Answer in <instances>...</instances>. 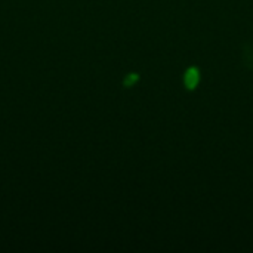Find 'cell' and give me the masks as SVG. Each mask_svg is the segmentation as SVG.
Masks as SVG:
<instances>
[{"label":"cell","mask_w":253,"mask_h":253,"mask_svg":"<svg viewBox=\"0 0 253 253\" xmlns=\"http://www.w3.org/2000/svg\"><path fill=\"white\" fill-rule=\"evenodd\" d=\"M200 82V73L196 67H191L187 70L185 77H184V83L187 86V89H196L197 84Z\"/></svg>","instance_id":"obj_1"},{"label":"cell","mask_w":253,"mask_h":253,"mask_svg":"<svg viewBox=\"0 0 253 253\" xmlns=\"http://www.w3.org/2000/svg\"><path fill=\"white\" fill-rule=\"evenodd\" d=\"M136 80H138V74H129L127 79L125 80V84H126V86H132Z\"/></svg>","instance_id":"obj_2"}]
</instances>
